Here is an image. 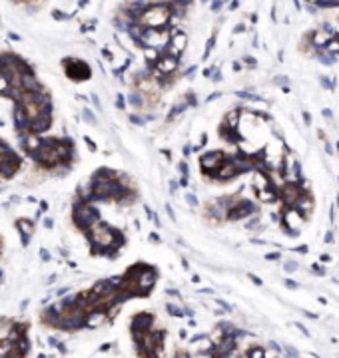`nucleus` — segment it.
I'll return each mask as SVG.
<instances>
[{
  "label": "nucleus",
  "mask_w": 339,
  "mask_h": 358,
  "mask_svg": "<svg viewBox=\"0 0 339 358\" xmlns=\"http://www.w3.org/2000/svg\"><path fill=\"white\" fill-rule=\"evenodd\" d=\"M0 96L14 101V124L20 135L34 137L50 130V96L30 66L14 54L0 56Z\"/></svg>",
  "instance_id": "nucleus-1"
},
{
  "label": "nucleus",
  "mask_w": 339,
  "mask_h": 358,
  "mask_svg": "<svg viewBox=\"0 0 339 358\" xmlns=\"http://www.w3.org/2000/svg\"><path fill=\"white\" fill-rule=\"evenodd\" d=\"M24 151L44 171H60L74 162V143L64 137H26Z\"/></svg>",
  "instance_id": "nucleus-2"
},
{
  "label": "nucleus",
  "mask_w": 339,
  "mask_h": 358,
  "mask_svg": "<svg viewBox=\"0 0 339 358\" xmlns=\"http://www.w3.org/2000/svg\"><path fill=\"white\" fill-rule=\"evenodd\" d=\"M88 199L90 201H116L122 205H130L134 203L136 193L130 191V187L122 179H118L116 171L102 167L90 179Z\"/></svg>",
  "instance_id": "nucleus-3"
},
{
  "label": "nucleus",
  "mask_w": 339,
  "mask_h": 358,
  "mask_svg": "<svg viewBox=\"0 0 339 358\" xmlns=\"http://www.w3.org/2000/svg\"><path fill=\"white\" fill-rule=\"evenodd\" d=\"M28 352V323H12L8 336L0 340V358H26Z\"/></svg>",
  "instance_id": "nucleus-4"
},
{
  "label": "nucleus",
  "mask_w": 339,
  "mask_h": 358,
  "mask_svg": "<svg viewBox=\"0 0 339 358\" xmlns=\"http://www.w3.org/2000/svg\"><path fill=\"white\" fill-rule=\"evenodd\" d=\"M22 163H24L22 156L6 139L0 137V181H8L14 175H18Z\"/></svg>",
  "instance_id": "nucleus-5"
},
{
  "label": "nucleus",
  "mask_w": 339,
  "mask_h": 358,
  "mask_svg": "<svg viewBox=\"0 0 339 358\" xmlns=\"http://www.w3.org/2000/svg\"><path fill=\"white\" fill-rule=\"evenodd\" d=\"M168 18H169V14L164 6H154V8H150L148 12H144V22H146L150 28H158V26L166 24Z\"/></svg>",
  "instance_id": "nucleus-6"
},
{
  "label": "nucleus",
  "mask_w": 339,
  "mask_h": 358,
  "mask_svg": "<svg viewBox=\"0 0 339 358\" xmlns=\"http://www.w3.org/2000/svg\"><path fill=\"white\" fill-rule=\"evenodd\" d=\"M64 66H66V74L70 80L82 82V80L90 78V68H88V64H84L80 60H66Z\"/></svg>",
  "instance_id": "nucleus-7"
},
{
  "label": "nucleus",
  "mask_w": 339,
  "mask_h": 358,
  "mask_svg": "<svg viewBox=\"0 0 339 358\" xmlns=\"http://www.w3.org/2000/svg\"><path fill=\"white\" fill-rule=\"evenodd\" d=\"M224 160V154L222 151H211V154H205L202 158V169L203 173H209V175H216V171L222 167Z\"/></svg>",
  "instance_id": "nucleus-8"
},
{
  "label": "nucleus",
  "mask_w": 339,
  "mask_h": 358,
  "mask_svg": "<svg viewBox=\"0 0 339 358\" xmlns=\"http://www.w3.org/2000/svg\"><path fill=\"white\" fill-rule=\"evenodd\" d=\"M186 199H188V203H190L192 207H196V205H198V199H196V195H194V193H188V195H186Z\"/></svg>",
  "instance_id": "nucleus-9"
},
{
  "label": "nucleus",
  "mask_w": 339,
  "mask_h": 358,
  "mask_svg": "<svg viewBox=\"0 0 339 358\" xmlns=\"http://www.w3.org/2000/svg\"><path fill=\"white\" fill-rule=\"evenodd\" d=\"M178 167H180V171H182V177H188V165L182 162V163H178Z\"/></svg>",
  "instance_id": "nucleus-10"
},
{
  "label": "nucleus",
  "mask_w": 339,
  "mask_h": 358,
  "mask_svg": "<svg viewBox=\"0 0 339 358\" xmlns=\"http://www.w3.org/2000/svg\"><path fill=\"white\" fill-rule=\"evenodd\" d=\"M166 211H168L169 219H172V221H176V215H174V211H172V207H169V205H166Z\"/></svg>",
  "instance_id": "nucleus-11"
},
{
  "label": "nucleus",
  "mask_w": 339,
  "mask_h": 358,
  "mask_svg": "<svg viewBox=\"0 0 339 358\" xmlns=\"http://www.w3.org/2000/svg\"><path fill=\"white\" fill-rule=\"evenodd\" d=\"M176 189H178V183H176V181H172V183H169V191H172V195L176 193Z\"/></svg>",
  "instance_id": "nucleus-12"
},
{
  "label": "nucleus",
  "mask_w": 339,
  "mask_h": 358,
  "mask_svg": "<svg viewBox=\"0 0 339 358\" xmlns=\"http://www.w3.org/2000/svg\"><path fill=\"white\" fill-rule=\"evenodd\" d=\"M285 269H287V271H293V269H295V263H287Z\"/></svg>",
  "instance_id": "nucleus-13"
},
{
  "label": "nucleus",
  "mask_w": 339,
  "mask_h": 358,
  "mask_svg": "<svg viewBox=\"0 0 339 358\" xmlns=\"http://www.w3.org/2000/svg\"><path fill=\"white\" fill-rule=\"evenodd\" d=\"M323 116H325V118H329V120H331V110H323Z\"/></svg>",
  "instance_id": "nucleus-14"
},
{
  "label": "nucleus",
  "mask_w": 339,
  "mask_h": 358,
  "mask_svg": "<svg viewBox=\"0 0 339 358\" xmlns=\"http://www.w3.org/2000/svg\"><path fill=\"white\" fill-rule=\"evenodd\" d=\"M304 120H305V124H307V126L311 124V118H309V114H305V116H304Z\"/></svg>",
  "instance_id": "nucleus-15"
},
{
  "label": "nucleus",
  "mask_w": 339,
  "mask_h": 358,
  "mask_svg": "<svg viewBox=\"0 0 339 358\" xmlns=\"http://www.w3.org/2000/svg\"><path fill=\"white\" fill-rule=\"evenodd\" d=\"M2 247H4V245H2V237H0V255H2Z\"/></svg>",
  "instance_id": "nucleus-16"
}]
</instances>
